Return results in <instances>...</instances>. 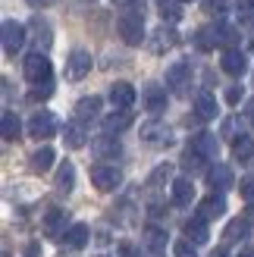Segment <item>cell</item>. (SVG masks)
Listing matches in <instances>:
<instances>
[{
	"label": "cell",
	"instance_id": "29",
	"mask_svg": "<svg viewBox=\"0 0 254 257\" xmlns=\"http://www.w3.org/2000/svg\"><path fill=\"white\" fill-rule=\"evenodd\" d=\"M232 157H235V160H242V163L254 160V141H251L248 135H238V138L232 141Z\"/></svg>",
	"mask_w": 254,
	"mask_h": 257
},
{
	"label": "cell",
	"instance_id": "50",
	"mask_svg": "<svg viewBox=\"0 0 254 257\" xmlns=\"http://www.w3.org/2000/svg\"><path fill=\"white\" fill-rule=\"evenodd\" d=\"M248 220H254V210H251V216H248Z\"/></svg>",
	"mask_w": 254,
	"mask_h": 257
},
{
	"label": "cell",
	"instance_id": "37",
	"mask_svg": "<svg viewBox=\"0 0 254 257\" xmlns=\"http://www.w3.org/2000/svg\"><path fill=\"white\" fill-rule=\"evenodd\" d=\"M50 94H54V82H44V85H32V91H29V100H47Z\"/></svg>",
	"mask_w": 254,
	"mask_h": 257
},
{
	"label": "cell",
	"instance_id": "7",
	"mask_svg": "<svg viewBox=\"0 0 254 257\" xmlns=\"http://www.w3.org/2000/svg\"><path fill=\"white\" fill-rule=\"evenodd\" d=\"M25 44V25L16 19H7L4 22V54L7 57H16Z\"/></svg>",
	"mask_w": 254,
	"mask_h": 257
},
{
	"label": "cell",
	"instance_id": "26",
	"mask_svg": "<svg viewBox=\"0 0 254 257\" xmlns=\"http://www.w3.org/2000/svg\"><path fill=\"white\" fill-rule=\"evenodd\" d=\"M88 238H91V229H88L85 223H75V226H69V229H66V235H63V241H66L69 248H82Z\"/></svg>",
	"mask_w": 254,
	"mask_h": 257
},
{
	"label": "cell",
	"instance_id": "40",
	"mask_svg": "<svg viewBox=\"0 0 254 257\" xmlns=\"http://www.w3.org/2000/svg\"><path fill=\"white\" fill-rule=\"evenodd\" d=\"M173 254H176V257H198L195 248H192V241H176V245H173Z\"/></svg>",
	"mask_w": 254,
	"mask_h": 257
},
{
	"label": "cell",
	"instance_id": "47",
	"mask_svg": "<svg viewBox=\"0 0 254 257\" xmlns=\"http://www.w3.org/2000/svg\"><path fill=\"white\" fill-rule=\"evenodd\" d=\"M238 257H254V248H245V251H238Z\"/></svg>",
	"mask_w": 254,
	"mask_h": 257
},
{
	"label": "cell",
	"instance_id": "46",
	"mask_svg": "<svg viewBox=\"0 0 254 257\" xmlns=\"http://www.w3.org/2000/svg\"><path fill=\"white\" fill-rule=\"evenodd\" d=\"M210 257H229V254H226V248H217V251H213Z\"/></svg>",
	"mask_w": 254,
	"mask_h": 257
},
{
	"label": "cell",
	"instance_id": "11",
	"mask_svg": "<svg viewBox=\"0 0 254 257\" xmlns=\"http://www.w3.org/2000/svg\"><path fill=\"white\" fill-rule=\"evenodd\" d=\"M188 151H195L198 157H204V160H213V157H217V135L198 132V135L192 138V145H188Z\"/></svg>",
	"mask_w": 254,
	"mask_h": 257
},
{
	"label": "cell",
	"instance_id": "8",
	"mask_svg": "<svg viewBox=\"0 0 254 257\" xmlns=\"http://www.w3.org/2000/svg\"><path fill=\"white\" fill-rule=\"evenodd\" d=\"M88 72H91V54L88 50H72L69 60H66V79L82 82Z\"/></svg>",
	"mask_w": 254,
	"mask_h": 257
},
{
	"label": "cell",
	"instance_id": "18",
	"mask_svg": "<svg viewBox=\"0 0 254 257\" xmlns=\"http://www.w3.org/2000/svg\"><path fill=\"white\" fill-rule=\"evenodd\" d=\"M100 116V97L91 94V97H82L79 104H75V119L79 122H91Z\"/></svg>",
	"mask_w": 254,
	"mask_h": 257
},
{
	"label": "cell",
	"instance_id": "15",
	"mask_svg": "<svg viewBox=\"0 0 254 257\" xmlns=\"http://www.w3.org/2000/svg\"><path fill=\"white\" fill-rule=\"evenodd\" d=\"M182 232H185V241H192V245H204V241L210 238L207 220H201V216H192V220L182 226Z\"/></svg>",
	"mask_w": 254,
	"mask_h": 257
},
{
	"label": "cell",
	"instance_id": "3",
	"mask_svg": "<svg viewBox=\"0 0 254 257\" xmlns=\"http://www.w3.org/2000/svg\"><path fill=\"white\" fill-rule=\"evenodd\" d=\"M119 182H122V173L116 166H110V163H94L91 166V185L97 191H113Z\"/></svg>",
	"mask_w": 254,
	"mask_h": 257
},
{
	"label": "cell",
	"instance_id": "49",
	"mask_svg": "<svg viewBox=\"0 0 254 257\" xmlns=\"http://www.w3.org/2000/svg\"><path fill=\"white\" fill-rule=\"evenodd\" d=\"M179 4H192V0H179Z\"/></svg>",
	"mask_w": 254,
	"mask_h": 257
},
{
	"label": "cell",
	"instance_id": "23",
	"mask_svg": "<svg viewBox=\"0 0 254 257\" xmlns=\"http://www.w3.org/2000/svg\"><path fill=\"white\" fill-rule=\"evenodd\" d=\"M63 138H66L69 148H82L85 141H88V135H85V122H79V119L66 122V128H63Z\"/></svg>",
	"mask_w": 254,
	"mask_h": 257
},
{
	"label": "cell",
	"instance_id": "31",
	"mask_svg": "<svg viewBox=\"0 0 254 257\" xmlns=\"http://www.w3.org/2000/svg\"><path fill=\"white\" fill-rule=\"evenodd\" d=\"M145 238H148V248L154 251V254H160L163 251V245H167V232H163V229H145Z\"/></svg>",
	"mask_w": 254,
	"mask_h": 257
},
{
	"label": "cell",
	"instance_id": "9",
	"mask_svg": "<svg viewBox=\"0 0 254 257\" xmlns=\"http://www.w3.org/2000/svg\"><path fill=\"white\" fill-rule=\"evenodd\" d=\"M91 151H94L97 160H113V157H119L122 145L116 141V135H97V138L91 141Z\"/></svg>",
	"mask_w": 254,
	"mask_h": 257
},
{
	"label": "cell",
	"instance_id": "39",
	"mask_svg": "<svg viewBox=\"0 0 254 257\" xmlns=\"http://www.w3.org/2000/svg\"><path fill=\"white\" fill-rule=\"evenodd\" d=\"M32 29L38 32V44H44V47H47V44H50V25L41 22V19H35V22H32Z\"/></svg>",
	"mask_w": 254,
	"mask_h": 257
},
{
	"label": "cell",
	"instance_id": "1",
	"mask_svg": "<svg viewBox=\"0 0 254 257\" xmlns=\"http://www.w3.org/2000/svg\"><path fill=\"white\" fill-rule=\"evenodd\" d=\"M116 32H119V38L129 47H138V44L145 41V19H142V13L132 10V13H125V16H119Z\"/></svg>",
	"mask_w": 254,
	"mask_h": 257
},
{
	"label": "cell",
	"instance_id": "12",
	"mask_svg": "<svg viewBox=\"0 0 254 257\" xmlns=\"http://www.w3.org/2000/svg\"><path fill=\"white\" fill-rule=\"evenodd\" d=\"M142 100H145V110L154 113V116L167 110V91H163L160 85H148L145 91H142Z\"/></svg>",
	"mask_w": 254,
	"mask_h": 257
},
{
	"label": "cell",
	"instance_id": "24",
	"mask_svg": "<svg viewBox=\"0 0 254 257\" xmlns=\"http://www.w3.org/2000/svg\"><path fill=\"white\" fill-rule=\"evenodd\" d=\"M248 232H251V220H248V216H235V220L226 226L223 238H226V241H242Z\"/></svg>",
	"mask_w": 254,
	"mask_h": 257
},
{
	"label": "cell",
	"instance_id": "32",
	"mask_svg": "<svg viewBox=\"0 0 254 257\" xmlns=\"http://www.w3.org/2000/svg\"><path fill=\"white\" fill-rule=\"evenodd\" d=\"M213 32H217V41H220V44H226V50H229V47L238 41L235 29H232V25H226V22H217V25H213Z\"/></svg>",
	"mask_w": 254,
	"mask_h": 257
},
{
	"label": "cell",
	"instance_id": "27",
	"mask_svg": "<svg viewBox=\"0 0 254 257\" xmlns=\"http://www.w3.org/2000/svg\"><path fill=\"white\" fill-rule=\"evenodd\" d=\"M29 166H32L35 173H47L50 166H54V151H50V148H38L29 157Z\"/></svg>",
	"mask_w": 254,
	"mask_h": 257
},
{
	"label": "cell",
	"instance_id": "21",
	"mask_svg": "<svg viewBox=\"0 0 254 257\" xmlns=\"http://www.w3.org/2000/svg\"><path fill=\"white\" fill-rule=\"evenodd\" d=\"M176 41H179V38H176V32L163 25V29H157L154 38H151V50H154V54H163V50H170Z\"/></svg>",
	"mask_w": 254,
	"mask_h": 257
},
{
	"label": "cell",
	"instance_id": "42",
	"mask_svg": "<svg viewBox=\"0 0 254 257\" xmlns=\"http://www.w3.org/2000/svg\"><path fill=\"white\" fill-rule=\"evenodd\" d=\"M242 198L254 201V179H245V182H242Z\"/></svg>",
	"mask_w": 254,
	"mask_h": 257
},
{
	"label": "cell",
	"instance_id": "34",
	"mask_svg": "<svg viewBox=\"0 0 254 257\" xmlns=\"http://www.w3.org/2000/svg\"><path fill=\"white\" fill-rule=\"evenodd\" d=\"M195 44L201 47V50H210V47H217L220 41H217V32L213 29H198V35H195Z\"/></svg>",
	"mask_w": 254,
	"mask_h": 257
},
{
	"label": "cell",
	"instance_id": "16",
	"mask_svg": "<svg viewBox=\"0 0 254 257\" xmlns=\"http://www.w3.org/2000/svg\"><path fill=\"white\" fill-rule=\"evenodd\" d=\"M223 213H226V198L217 195V191L198 204V216H201V220H213V216H223Z\"/></svg>",
	"mask_w": 254,
	"mask_h": 257
},
{
	"label": "cell",
	"instance_id": "45",
	"mask_svg": "<svg viewBox=\"0 0 254 257\" xmlns=\"http://www.w3.org/2000/svg\"><path fill=\"white\" fill-rule=\"evenodd\" d=\"M29 4H32V7H47L50 0H29Z\"/></svg>",
	"mask_w": 254,
	"mask_h": 257
},
{
	"label": "cell",
	"instance_id": "41",
	"mask_svg": "<svg viewBox=\"0 0 254 257\" xmlns=\"http://www.w3.org/2000/svg\"><path fill=\"white\" fill-rule=\"evenodd\" d=\"M238 100H242V88H238V85H232V88H226V104H238Z\"/></svg>",
	"mask_w": 254,
	"mask_h": 257
},
{
	"label": "cell",
	"instance_id": "6",
	"mask_svg": "<svg viewBox=\"0 0 254 257\" xmlns=\"http://www.w3.org/2000/svg\"><path fill=\"white\" fill-rule=\"evenodd\" d=\"M29 135L35 141H47L50 135H57V116H54V113H47V110L35 113V116L29 119Z\"/></svg>",
	"mask_w": 254,
	"mask_h": 257
},
{
	"label": "cell",
	"instance_id": "28",
	"mask_svg": "<svg viewBox=\"0 0 254 257\" xmlns=\"http://www.w3.org/2000/svg\"><path fill=\"white\" fill-rule=\"evenodd\" d=\"M0 132H4V141H16L19 132H22V125H19V116L13 110L4 113V119H0Z\"/></svg>",
	"mask_w": 254,
	"mask_h": 257
},
{
	"label": "cell",
	"instance_id": "48",
	"mask_svg": "<svg viewBox=\"0 0 254 257\" xmlns=\"http://www.w3.org/2000/svg\"><path fill=\"white\" fill-rule=\"evenodd\" d=\"M251 122H254V104H251Z\"/></svg>",
	"mask_w": 254,
	"mask_h": 257
},
{
	"label": "cell",
	"instance_id": "36",
	"mask_svg": "<svg viewBox=\"0 0 254 257\" xmlns=\"http://www.w3.org/2000/svg\"><path fill=\"white\" fill-rule=\"evenodd\" d=\"M201 7H204L207 16H223L229 10V0H201Z\"/></svg>",
	"mask_w": 254,
	"mask_h": 257
},
{
	"label": "cell",
	"instance_id": "19",
	"mask_svg": "<svg viewBox=\"0 0 254 257\" xmlns=\"http://www.w3.org/2000/svg\"><path fill=\"white\" fill-rule=\"evenodd\" d=\"M72 185H75V166L72 163H60L57 179H54V188L60 191V195H69Z\"/></svg>",
	"mask_w": 254,
	"mask_h": 257
},
{
	"label": "cell",
	"instance_id": "14",
	"mask_svg": "<svg viewBox=\"0 0 254 257\" xmlns=\"http://www.w3.org/2000/svg\"><path fill=\"white\" fill-rule=\"evenodd\" d=\"M232 170L229 166H223V163H217V166H210L207 170V185L213 188V191H226V188H232Z\"/></svg>",
	"mask_w": 254,
	"mask_h": 257
},
{
	"label": "cell",
	"instance_id": "10",
	"mask_svg": "<svg viewBox=\"0 0 254 257\" xmlns=\"http://www.w3.org/2000/svg\"><path fill=\"white\" fill-rule=\"evenodd\" d=\"M110 104H113V110H129L135 104V88L129 82H116L110 88Z\"/></svg>",
	"mask_w": 254,
	"mask_h": 257
},
{
	"label": "cell",
	"instance_id": "33",
	"mask_svg": "<svg viewBox=\"0 0 254 257\" xmlns=\"http://www.w3.org/2000/svg\"><path fill=\"white\" fill-rule=\"evenodd\" d=\"M157 7H160V16L167 22H179V16H182L179 0H157Z\"/></svg>",
	"mask_w": 254,
	"mask_h": 257
},
{
	"label": "cell",
	"instance_id": "25",
	"mask_svg": "<svg viewBox=\"0 0 254 257\" xmlns=\"http://www.w3.org/2000/svg\"><path fill=\"white\" fill-rule=\"evenodd\" d=\"M195 110H198L201 119H217V97L207 94V91H201L195 97Z\"/></svg>",
	"mask_w": 254,
	"mask_h": 257
},
{
	"label": "cell",
	"instance_id": "20",
	"mask_svg": "<svg viewBox=\"0 0 254 257\" xmlns=\"http://www.w3.org/2000/svg\"><path fill=\"white\" fill-rule=\"evenodd\" d=\"M192 198H195V185H192V179H176V182H173V204L185 207V204H192Z\"/></svg>",
	"mask_w": 254,
	"mask_h": 257
},
{
	"label": "cell",
	"instance_id": "30",
	"mask_svg": "<svg viewBox=\"0 0 254 257\" xmlns=\"http://www.w3.org/2000/svg\"><path fill=\"white\" fill-rule=\"evenodd\" d=\"M170 176H173V166H170V163H160L157 170L151 173V179H148V188H151V191H154V188H160L163 182H170Z\"/></svg>",
	"mask_w": 254,
	"mask_h": 257
},
{
	"label": "cell",
	"instance_id": "35",
	"mask_svg": "<svg viewBox=\"0 0 254 257\" xmlns=\"http://www.w3.org/2000/svg\"><path fill=\"white\" fill-rule=\"evenodd\" d=\"M238 22L242 25H254V0H238Z\"/></svg>",
	"mask_w": 254,
	"mask_h": 257
},
{
	"label": "cell",
	"instance_id": "5",
	"mask_svg": "<svg viewBox=\"0 0 254 257\" xmlns=\"http://www.w3.org/2000/svg\"><path fill=\"white\" fill-rule=\"evenodd\" d=\"M188 85H192V66L188 63H173L167 69V88L173 94H188Z\"/></svg>",
	"mask_w": 254,
	"mask_h": 257
},
{
	"label": "cell",
	"instance_id": "51",
	"mask_svg": "<svg viewBox=\"0 0 254 257\" xmlns=\"http://www.w3.org/2000/svg\"><path fill=\"white\" fill-rule=\"evenodd\" d=\"M29 257H35V254H29Z\"/></svg>",
	"mask_w": 254,
	"mask_h": 257
},
{
	"label": "cell",
	"instance_id": "2",
	"mask_svg": "<svg viewBox=\"0 0 254 257\" xmlns=\"http://www.w3.org/2000/svg\"><path fill=\"white\" fill-rule=\"evenodd\" d=\"M142 141L151 148H170L173 145V128L167 122H160V119H148L142 125Z\"/></svg>",
	"mask_w": 254,
	"mask_h": 257
},
{
	"label": "cell",
	"instance_id": "17",
	"mask_svg": "<svg viewBox=\"0 0 254 257\" xmlns=\"http://www.w3.org/2000/svg\"><path fill=\"white\" fill-rule=\"evenodd\" d=\"M60 232L66 235V213H63L60 207H50V210L44 213V235L57 238Z\"/></svg>",
	"mask_w": 254,
	"mask_h": 257
},
{
	"label": "cell",
	"instance_id": "38",
	"mask_svg": "<svg viewBox=\"0 0 254 257\" xmlns=\"http://www.w3.org/2000/svg\"><path fill=\"white\" fill-rule=\"evenodd\" d=\"M204 163H207V160H204V157H198L195 151H185V157H182V166H185L188 173H198V170H201Z\"/></svg>",
	"mask_w": 254,
	"mask_h": 257
},
{
	"label": "cell",
	"instance_id": "22",
	"mask_svg": "<svg viewBox=\"0 0 254 257\" xmlns=\"http://www.w3.org/2000/svg\"><path fill=\"white\" fill-rule=\"evenodd\" d=\"M129 125H132V113H129V110H113L110 116L104 119L107 135H113V132H122V128H129Z\"/></svg>",
	"mask_w": 254,
	"mask_h": 257
},
{
	"label": "cell",
	"instance_id": "43",
	"mask_svg": "<svg viewBox=\"0 0 254 257\" xmlns=\"http://www.w3.org/2000/svg\"><path fill=\"white\" fill-rule=\"evenodd\" d=\"M119 257H142V254L135 251V245H129V241H122V245H119Z\"/></svg>",
	"mask_w": 254,
	"mask_h": 257
},
{
	"label": "cell",
	"instance_id": "13",
	"mask_svg": "<svg viewBox=\"0 0 254 257\" xmlns=\"http://www.w3.org/2000/svg\"><path fill=\"white\" fill-rule=\"evenodd\" d=\"M220 66H223V72H229V75H242V72L248 69V60H245V54H242V50L229 47V50H223V57H220Z\"/></svg>",
	"mask_w": 254,
	"mask_h": 257
},
{
	"label": "cell",
	"instance_id": "4",
	"mask_svg": "<svg viewBox=\"0 0 254 257\" xmlns=\"http://www.w3.org/2000/svg\"><path fill=\"white\" fill-rule=\"evenodd\" d=\"M25 79H29L32 85H44V82H50V60L41 54V50L25 57Z\"/></svg>",
	"mask_w": 254,
	"mask_h": 257
},
{
	"label": "cell",
	"instance_id": "44",
	"mask_svg": "<svg viewBox=\"0 0 254 257\" xmlns=\"http://www.w3.org/2000/svg\"><path fill=\"white\" fill-rule=\"evenodd\" d=\"M145 4V0H113V7H125V10H129V7H142Z\"/></svg>",
	"mask_w": 254,
	"mask_h": 257
}]
</instances>
